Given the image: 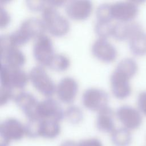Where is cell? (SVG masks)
I'll use <instances>...</instances> for the list:
<instances>
[{
	"mask_svg": "<svg viewBox=\"0 0 146 146\" xmlns=\"http://www.w3.org/2000/svg\"><path fill=\"white\" fill-rule=\"evenodd\" d=\"M46 29L42 19L31 17L24 19L19 27L7 35L9 42L13 46L18 47L27 43L44 34Z\"/></svg>",
	"mask_w": 146,
	"mask_h": 146,
	"instance_id": "cell-1",
	"label": "cell"
},
{
	"mask_svg": "<svg viewBox=\"0 0 146 146\" xmlns=\"http://www.w3.org/2000/svg\"><path fill=\"white\" fill-rule=\"evenodd\" d=\"M47 6L42 11V21L46 31L51 35L61 38L66 35L70 30L68 20L51 5V1H47Z\"/></svg>",
	"mask_w": 146,
	"mask_h": 146,
	"instance_id": "cell-2",
	"label": "cell"
},
{
	"mask_svg": "<svg viewBox=\"0 0 146 146\" xmlns=\"http://www.w3.org/2000/svg\"><path fill=\"white\" fill-rule=\"evenodd\" d=\"M29 81L34 88L44 96L51 97L56 91V84L48 74L44 67L37 65L29 72Z\"/></svg>",
	"mask_w": 146,
	"mask_h": 146,
	"instance_id": "cell-3",
	"label": "cell"
},
{
	"mask_svg": "<svg viewBox=\"0 0 146 146\" xmlns=\"http://www.w3.org/2000/svg\"><path fill=\"white\" fill-rule=\"evenodd\" d=\"M26 136L25 124L18 119L9 117L1 123V146H8L10 143L19 141Z\"/></svg>",
	"mask_w": 146,
	"mask_h": 146,
	"instance_id": "cell-4",
	"label": "cell"
},
{
	"mask_svg": "<svg viewBox=\"0 0 146 146\" xmlns=\"http://www.w3.org/2000/svg\"><path fill=\"white\" fill-rule=\"evenodd\" d=\"M0 82L1 87L23 90L29 82V74L22 68H12L2 62Z\"/></svg>",
	"mask_w": 146,
	"mask_h": 146,
	"instance_id": "cell-5",
	"label": "cell"
},
{
	"mask_svg": "<svg viewBox=\"0 0 146 146\" xmlns=\"http://www.w3.org/2000/svg\"><path fill=\"white\" fill-rule=\"evenodd\" d=\"M55 54L52 39L45 34L35 39L33 47V55L39 65L48 67Z\"/></svg>",
	"mask_w": 146,
	"mask_h": 146,
	"instance_id": "cell-6",
	"label": "cell"
},
{
	"mask_svg": "<svg viewBox=\"0 0 146 146\" xmlns=\"http://www.w3.org/2000/svg\"><path fill=\"white\" fill-rule=\"evenodd\" d=\"M109 95L103 89L96 87L87 88L82 96V103L87 110L99 112L108 106Z\"/></svg>",
	"mask_w": 146,
	"mask_h": 146,
	"instance_id": "cell-7",
	"label": "cell"
},
{
	"mask_svg": "<svg viewBox=\"0 0 146 146\" xmlns=\"http://www.w3.org/2000/svg\"><path fill=\"white\" fill-rule=\"evenodd\" d=\"M131 78L127 74L115 67L110 78L111 92L115 98L123 100L130 96L132 92Z\"/></svg>",
	"mask_w": 146,
	"mask_h": 146,
	"instance_id": "cell-8",
	"label": "cell"
},
{
	"mask_svg": "<svg viewBox=\"0 0 146 146\" xmlns=\"http://www.w3.org/2000/svg\"><path fill=\"white\" fill-rule=\"evenodd\" d=\"M139 11V4L135 1H119L111 4L112 18L117 22H133L137 16Z\"/></svg>",
	"mask_w": 146,
	"mask_h": 146,
	"instance_id": "cell-9",
	"label": "cell"
},
{
	"mask_svg": "<svg viewBox=\"0 0 146 146\" xmlns=\"http://www.w3.org/2000/svg\"><path fill=\"white\" fill-rule=\"evenodd\" d=\"M65 118V110L58 100L48 97L39 103L37 111L38 120L50 119L61 121Z\"/></svg>",
	"mask_w": 146,
	"mask_h": 146,
	"instance_id": "cell-10",
	"label": "cell"
},
{
	"mask_svg": "<svg viewBox=\"0 0 146 146\" xmlns=\"http://www.w3.org/2000/svg\"><path fill=\"white\" fill-rule=\"evenodd\" d=\"M115 116L123 127L131 131L138 129L143 123L142 114L139 110L128 105L119 107Z\"/></svg>",
	"mask_w": 146,
	"mask_h": 146,
	"instance_id": "cell-11",
	"label": "cell"
},
{
	"mask_svg": "<svg viewBox=\"0 0 146 146\" xmlns=\"http://www.w3.org/2000/svg\"><path fill=\"white\" fill-rule=\"evenodd\" d=\"M67 17L74 21H83L87 19L93 10V3L88 0H72L64 5Z\"/></svg>",
	"mask_w": 146,
	"mask_h": 146,
	"instance_id": "cell-12",
	"label": "cell"
},
{
	"mask_svg": "<svg viewBox=\"0 0 146 146\" xmlns=\"http://www.w3.org/2000/svg\"><path fill=\"white\" fill-rule=\"evenodd\" d=\"M91 51L96 59L105 63L114 62L117 56L116 47L108 39L98 38L92 43Z\"/></svg>",
	"mask_w": 146,
	"mask_h": 146,
	"instance_id": "cell-13",
	"label": "cell"
},
{
	"mask_svg": "<svg viewBox=\"0 0 146 146\" xmlns=\"http://www.w3.org/2000/svg\"><path fill=\"white\" fill-rule=\"evenodd\" d=\"M14 101L28 120H38L37 111L39 101L33 94L22 91L14 96Z\"/></svg>",
	"mask_w": 146,
	"mask_h": 146,
	"instance_id": "cell-14",
	"label": "cell"
},
{
	"mask_svg": "<svg viewBox=\"0 0 146 146\" xmlns=\"http://www.w3.org/2000/svg\"><path fill=\"white\" fill-rule=\"evenodd\" d=\"M79 91V84L76 80L71 76L61 79L56 86L55 94L59 100L64 104L74 102Z\"/></svg>",
	"mask_w": 146,
	"mask_h": 146,
	"instance_id": "cell-15",
	"label": "cell"
},
{
	"mask_svg": "<svg viewBox=\"0 0 146 146\" xmlns=\"http://www.w3.org/2000/svg\"><path fill=\"white\" fill-rule=\"evenodd\" d=\"M142 29L137 22H119L113 24L111 37L119 41L128 40L136 31Z\"/></svg>",
	"mask_w": 146,
	"mask_h": 146,
	"instance_id": "cell-16",
	"label": "cell"
},
{
	"mask_svg": "<svg viewBox=\"0 0 146 146\" xmlns=\"http://www.w3.org/2000/svg\"><path fill=\"white\" fill-rule=\"evenodd\" d=\"M1 58L6 64L12 68H22L25 64L26 58L24 52L18 47L10 46L1 52Z\"/></svg>",
	"mask_w": 146,
	"mask_h": 146,
	"instance_id": "cell-17",
	"label": "cell"
},
{
	"mask_svg": "<svg viewBox=\"0 0 146 146\" xmlns=\"http://www.w3.org/2000/svg\"><path fill=\"white\" fill-rule=\"evenodd\" d=\"M115 113L109 106L98 112L96 119V127L100 132L111 133L115 129L114 116Z\"/></svg>",
	"mask_w": 146,
	"mask_h": 146,
	"instance_id": "cell-18",
	"label": "cell"
},
{
	"mask_svg": "<svg viewBox=\"0 0 146 146\" xmlns=\"http://www.w3.org/2000/svg\"><path fill=\"white\" fill-rule=\"evenodd\" d=\"M61 132V127L59 121L50 120H39L38 125L37 137L52 140L58 137Z\"/></svg>",
	"mask_w": 146,
	"mask_h": 146,
	"instance_id": "cell-19",
	"label": "cell"
},
{
	"mask_svg": "<svg viewBox=\"0 0 146 146\" xmlns=\"http://www.w3.org/2000/svg\"><path fill=\"white\" fill-rule=\"evenodd\" d=\"M128 41L129 48L133 55L136 56L146 55V33L143 29L133 34Z\"/></svg>",
	"mask_w": 146,
	"mask_h": 146,
	"instance_id": "cell-20",
	"label": "cell"
},
{
	"mask_svg": "<svg viewBox=\"0 0 146 146\" xmlns=\"http://www.w3.org/2000/svg\"><path fill=\"white\" fill-rule=\"evenodd\" d=\"M111 140L114 146H130L132 141L131 131L120 127L116 128L111 133Z\"/></svg>",
	"mask_w": 146,
	"mask_h": 146,
	"instance_id": "cell-21",
	"label": "cell"
},
{
	"mask_svg": "<svg viewBox=\"0 0 146 146\" xmlns=\"http://www.w3.org/2000/svg\"><path fill=\"white\" fill-rule=\"evenodd\" d=\"M70 59L67 56L55 53L47 67L56 72H64L70 68Z\"/></svg>",
	"mask_w": 146,
	"mask_h": 146,
	"instance_id": "cell-22",
	"label": "cell"
},
{
	"mask_svg": "<svg viewBox=\"0 0 146 146\" xmlns=\"http://www.w3.org/2000/svg\"><path fill=\"white\" fill-rule=\"evenodd\" d=\"M84 118L81 108L76 105H70L65 110V118L70 123L76 125L80 123Z\"/></svg>",
	"mask_w": 146,
	"mask_h": 146,
	"instance_id": "cell-23",
	"label": "cell"
},
{
	"mask_svg": "<svg viewBox=\"0 0 146 146\" xmlns=\"http://www.w3.org/2000/svg\"><path fill=\"white\" fill-rule=\"evenodd\" d=\"M116 68L125 72L132 78L137 72L138 65L133 58H125L119 62Z\"/></svg>",
	"mask_w": 146,
	"mask_h": 146,
	"instance_id": "cell-24",
	"label": "cell"
},
{
	"mask_svg": "<svg viewBox=\"0 0 146 146\" xmlns=\"http://www.w3.org/2000/svg\"><path fill=\"white\" fill-rule=\"evenodd\" d=\"M113 24L111 22L96 21L94 31L98 38L108 39L112 35Z\"/></svg>",
	"mask_w": 146,
	"mask_h": 146,
	"instance_id": "cell-25",
	"label": "cell"
},
{
	"mask_svg": "<svg viewBox=\"0 0 146 146\" xmlns=\"http://www.w3.org/2000/svg\"><path fill=\"white\" fill-rule=\"evenodd\" d=\"M95 16L96 21L111 22L113 19L111 16V4L104 3L99 5L96 9Z\"/></svg>",
	"mask_w": 146,
	"mask_h": 146,
	"instance_id": "cell-26",
	"label": "cell"
},
{
	"mask_svg": "<svg viewBox=\"0 0 146 146\" xmlns=\"http://www.w3.org/2000/svg\"><path fill=\"white\" fill-rule=\"evenodd\" d=\"M14 95L13 92V90L6 88L3 87H1L0 89V105L1 106H3L6 105L9 102L14 99Z\"/></svg>",
	"mask_w": 146,
	"mask_h": 146,
	"instance_id": "cell-27",
	"label": "cell"
},
{
	"mask_svg": "<svg viewBox=\"0 0 146 146\" xmlns=\"http://www.w3.org/2000/svg\"><path fill=\"white\" fill-rule=\"evenodd\" d=\"M0 28L5 29L9 26L11 22V16L9 11L1 5L0 7Z\"/></svg>",
	"mask_w": 146,
	"mask_h": 146,
	"instance_id": "cell-28",
	"label": "cell"
},
{
	"mask_svg": "<svg viewBox=\"0 0 146 146\" xmlns=\"http://www.w3.org/2000/svg\"><path fill=\"white\" fill-rule=\"evenodd\" d=\"M27 7L33 11L42 12L47 6V1H27Z\"/></svg>",
	"mask_w": 146,
	"mask_h": 146,
	"instance_id": "cell-29",
	"label": "cell"
},
{
	"mask_svg": "<svg viewBox=\"0 0 146 146\" xmlns=\"http://www.w3.org/2000/svg\"><path fill=\"white\" fill-rule=\"evenodd\" d=\"M137 109L141 114L146 116V91L139 93L137 98Z\"/></svg>",
	"mask_w": 146,
	"mask_h": 146,
	"instance_id": "cell-30",
	"label": "cell"
},
{
	"mask_svg": "<svg viewBox=\"0 0 146 146\" xmlns=\"http://www.w3.org/2000/svg\"><path fill=\"white\" fill-rule=\"evenodd\" d=\"M78 146H103L102 141L96 137L83 139L78 142Z\"/></svg>",
	"mask_w": 146,
	"mask_h": 146,
	"instance_id": "cell-31",
	"label": "cell"
},
{
	"mask_svg": "<svg viewBox=\"0 0 146 146\" xmlns=\"http://www.w3.org/2000/svg\"><path fill=\"white\" fill-rule=\"evenodd\" d=\"M78 143L71 140H66L62 142L59 146H78Z\"/></svg>",
	"mask_w": 146,
	"mask_h": 146,
	"instance_id": "cell-32",
	"label": "cell"
}]
</instances>
